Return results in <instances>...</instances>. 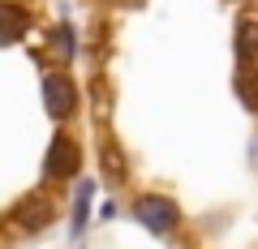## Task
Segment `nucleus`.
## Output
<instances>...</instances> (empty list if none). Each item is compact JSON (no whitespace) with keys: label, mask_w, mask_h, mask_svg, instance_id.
<instances>
[{"label":"nucleus","mask_w":258,"mask_h":249,"mask_svg":"<svg viewBox=\"0 0 258 249\" xmlns=\"http://www.w3.org/2000/svg\"><path fill=\"white\" fill-rule=\"evenodd\" d=\"M134 215H138V223H142V228H151L155 236H168V232L181 223L176 202H172V198H164V194H142L138 202H134Z\"/></svg>","instance_id":"1"},{"label":"nucleus","mask_w":258,"mask_h":249,"mask_svg":"<svg viewBox=\"0 0 258 249\" xmlns=\"http://www.w3.org/2000/svg\"><path fill=\"white\" fill-rule=\"evenodd\" d=\"M43 108L52 112L56 120L74 116V108H78V86L69 82L64 73H47V77H43Z\"/></svg>","instance_id":"2"},{"label":"nucleus","mask_w":258,"mask_h":249,"mask_svg":"<svg viewBox=\"0 0 258 249\" xmlns=\"http://www.w3.org/2000/svg\"><path fill=\"white\" fill-rule=\"evenodd\" d=\"M78 168H82V150H78V142L64 138V133H56L52 146H47V176H74Z\"/></svg>","instance_id":"3"},{"label":"nucleus","mask_w":258,"mask_h":249,"mask_svg":"<svg viewBox=\"0 0 258 249\" xmlns=\"http://www.w3.org/2000/svg\"><path fill=\"white\" fill-rule=\"evenodd\" d=\"M47 219H52V198H47V194H30L26 202L13 206V223H18V228H26V232L47 228Z\"/></svg>","instance_id":"4"},{"label":"nucleus","mask_w":258,"mask_h":249,"mask_svg":"<svg viewBox=\"0 0 258 249\" xmlns=\"http://www.w3.org/2000/svg\"><path fill=\"white\" fill-rule=\"evenodd\" d=\"M26 30H30V13L22 5H13V0H0V47L18 43Z\"/></svg>","instance_id":"5"},{"label":"nucleus","mask_w":258,"mask_h":249,"mask_svg":"<svg viewBox=\"0 0 258 249\" xmlns=\"http://www.w3.org/2000/svg\"><path fill=\"white\" fill-rule=\"evenodd\" d=\"M237 52L258 65V18H241L237 22Z\"/></svg>","instance_id":"6"},{"label":"nucleus","mask_w":258,"mask_h":249,"mask_svg":"<svg viewBox=\"0 0 258 249\" xmlns=\"http://www.w3.org/2000/svg\"><path fill=\"white\" fill-rule=\"evenodd\" d=\"M237 91H241V99H245L249 108H258V69H254V60H245V65H241Z\"/></svg>","instance_id":"7"},{"label":"nucleus","mask_w":258,"mask_h":249,"mask_svg":"<svg viewBox=\"0 0 258 249\" xmlns=\"http://www.w3.org/2000/svg\"><path fill=\"white\" fill-rule=\"evenodd\" d=\"M91 185H82V194H78V202H74V232H82L86 228V211H91Z\"/></svg>","instance_id":"8"}]
</instances>
